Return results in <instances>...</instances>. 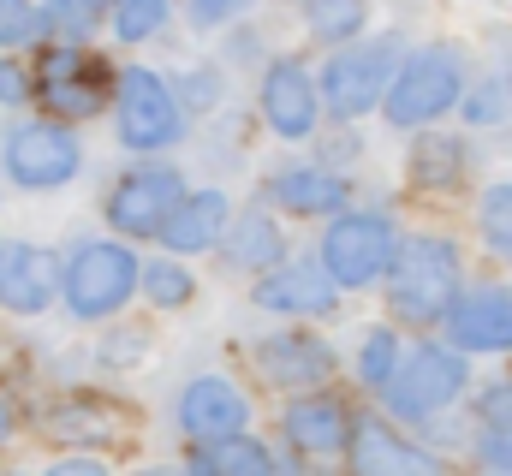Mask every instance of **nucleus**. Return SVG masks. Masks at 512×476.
I'll list each match as a JSON object with an SVG mask.
<instances>
[{
  "label": "nucleus",
  "mask_w": 512,
  "mask_h": 476,
  "mask_svg": "<svg viewBox=\"0 0 512 476\" xmlns=\"http://www.w3.org/2000/svg\"><path fill=\"white\" fill-rule=\"evenodd\" d=\"M256 102H262L268 131L286 137V143H304V137L322 125V90H316V72H310L304 60H292V54H286V60H268Z\"/></svg>",
  "instance_id": "nucleus-13"
},
{
  "label": "nucleus",
  "mask_w": 512,
  "mask_h": 476,
  "mask_svg": "<svg viewBox=\"0 0 512 476\" xmlns=\"http://www.w3.org/2000/svg\"><path fill=\"white\" fill-rule=\"evenodd\" d=\"M477 233H483V244L495 256L512 262V179L483 185V197H477Z\"/></svg>",
  "instance_id": "nucleus-26"
},
{
  "label": "nucleus",
  "mask_w": 512,
  "mask_h": 476,
  "mask_svg": "<svg viewBox=\"0 0 512 476\" xmlns=\"http://www.w3.org/2000/svg\"><path fill=\"white\" fill-rule=\"evenodd\" d=\"M471 387V363L447 340H423L399 357V375L382 387V405L399 423H435L447 405H459Z\"/></svg>",
  "instance_id": "nucleus-4"
},
{
  "label": "nucleus",
  "mask_w": 512,
  "mask_h": 476,
  "mask_svg": "<svg viewBox=\"0 0 512 476\" xmlns=\"http://www.w3.org/2000/svg\"><path fill=\"white\" fill-rule=\"evenodd\" d=\"M143 346H149V340H143L137 328H114V334L102 340V363H108V369H126V363L143 357Z\"/></svg>",
  "instance_id": "nucleus-37"
},
{
  "label": "nucleus",
  "mask_w": 512,
  "mask_h": 476,
  "mask_svg": "<svg viewBox=\"0 0 512 476\" xmlns=\"http://www.w3.org/2000/svg\"><path fill=\"white\" fill-rule=\"evenodd\" d=\"M465 292V256L459 244L441 233H411L399 238V256L387 268V310L411 328H441L447 310Z\"/></svg>",
  "instance_id": "nucleus-1"
},
{
  "label": "nucleus",
  "mask_w": 512,
  "mask_h": 476,
  "mask_svg": "<svg viewBox=\"0 0 512 476\" xmlns=\"http://www.w3.org/2000/svg\"><path fill=\"white\" fill-rule=\"evenodd\" d=\"M102 6H108V12H114V6H120V0H84V12H90V24H96V12H102Z\"/></svg>",
  "instance_id": "nucleus-40"
},
{
  "label": "nucleus",
  "mask_w": 512,
  "mask_h": 476,
  "mask_svg": "<svg viewBox=\"0 0 512 476\" xmlns=\"http://www.w3.org/2000/svg\"><path fill=\"white\" fill-rule=\"evenodd\" d=\"M173 423L191 447H215V441H233L251 429V393L227 375H197L185 381L179 405H173Z\"/></svg>",
  "instance_id": "nucleus-11"
},
{
  "label": "nucleus",
  "mask_w": 512,
  "mask_h": 476,
  "mask_svg": "<svg viewBox=\"0 0 512 476\" xmlns=\"http://www.w3.org/2000/svg\"><path fill=\"white\" fill-rule=\"evenodd\" d=\"M137 476H191V471H173V465H149V471H137Z\"/></svg>",
  "instance_id": "nucleus-41"
},
{
  "label": "nucleus",
  "mask_w": 512,
  "mask_h": 476,
  "mask_svg": "<svg viewBox=\"0 0 512 476\" xmlns=\"http://www.w3.org/2000/svg\"><path fill=\"white\" fill-rule=\"evenodd\" d=\"M36 102L48 119L72 125V119H90L114 102V78L84 42H48L36 60Z\"/></svg>",
  "instance_id": "nucleus-8"
},
{
  "label": "nucleus",
  "mask_w": 512,
  "mask_h": 476,
  "mask_svg": "<svg viewBox=\"0 0 512 476\" xmlns=\"http://www.w3.org/2000/svg\"><path fill=\"white\" fill-rule=\"evenodd\" d=\"M471 411H477V429H512V381H489L471 399Z\"/></svg>",
  "instance_id": "nucleus-33"
},
{
  "label": "nucleus",
  "mask_w": 512,
  "mask_h": 476,
  "mask_svg": "<svg viewBox=\"0 0 512 476\" xmlns=\"http://www.w3.org/2000/svg\"><path fill=\"white\" fill-rule=\"evenodd\" d=\"M137 292H143L155 310H185V304H191V292H197V280H191V268H185L179 256H167V262H143Z\"/></svg>",
  "instance_id": "nucleus-25"
},
{
  "label": "nucleus",
  "mask_w": 512,
  "mask_h": 476,
  "mask_svg": "<svg viewBox=\"0 0 512 476\" xmlns=\"http://www.w3.org/2000/svg\"><path fill=\"white\" fill-rule=\"evenodd\" d=\"M42 476H114V471L102 459H90V453H66V459H54Z\"/></svg>",
  "instance_id": "nucleus-38"
},
{
  "label": "nucleus",
  "mask_w": 512,
  "mask_h": 476,
  "mask_svg": "<svg viewBox=\"0 0 512 476\" xmlns=\"http://www.w3.org/2000/svg\"><path fill=\"white\" fill-rule=\"evenodd\" d=\"M346 453H352V476H453L447 459H435L429 447L405 441V435H399L393 423H382V417H358Z\"/></svg>",
  "instance_id": "nucleus-18"
},
{
  "label": "nucleus",
  "mask_w": 512,
  "mask_h": 476,
  "mask_svg": "<svg viewBox=\"0 0 512 476\" xmlns=\"http://www.w3.org/2000/svg\"><path fill=\"white\" fill-rule=\"evenodd\" d=\"M12 429H18V411H12V399L0 393V441H12Z\"/></svg>",
  "instance_id": "nucleus-39"
},
{
  "label": "nucleus",
  "mask_w": 512,
  "mask_h": 476,
  "mask_svg": "<svg viewBox=\"0 0 512 476\" xmlns=\"http://www.w3.org/2000/svg\"><path fill=\"white\" fill-rule=\"evenodd\" d=\"M245 12H251V0H185L191 30H221V24H233V18H245Z\"/></svg>",
  "instance_id": "nucleus-36"
},
{
  "label": "nucleus",
  "mask_w": 512,
  "mask_h": 476,
  "mask_svg": "<svg viewBox=\"0 0 512 476\" xmlns=\"http://www.w3.org/2000/svg\"><path fill=\"white\" fill-rule=\"evenodd\" d=\"M471 447H477V465H483V471L512 476V429H477Z\"/></svg>",
  "instance_id": "nucleus-34"
},
{
  "label": "nucleus",
  "mask_w": 512,
  "mask_h": 476,
  "mask_svg": "<svg viewBox=\"0 0 512 476\" xmlns=\"http://www.w3.org/2000/svg\"><path fill=\"white\" fill-rule=\"evenodd\" d=\"M405 42L387 30V36H370V42H352V48H334L316 72V90H322V108L334 119H364L376 114L393 90V72L405 66L399 54Z\"/></svg>",
  "instance_id": "nucleus-3"
},
{
  "label": "nucleus",
  "mask_w": 512,
  "mask_h": 476,
  "mask_svg": "<svg viewBox=\"0 0 512 476\" xmlns=\"http://www.w3.org/2000/svg\"><path fill=\"white\" fill-rule=\"evenodd\" d=\"M471 90L465 54L453 42H429L417 54H405V66L393 72V90L382 102V119L393 131H429L435 119H447Z\"/></svg>",
  "instance_id": "nucleus-2"
},
{
  "label": "nucleus",
  "mask_w": 512,
  "mask_h": 476,
  "mask_svg": "<svg viewBox=\"0 0 512 476\" xmlns=\"http://www.w3.org/2000/svg\"><path fill=\"white\" fill-rule=\"evenodd\" d=\"M262 197H268L274 209L298 215V221H334V215H346L352 185H346V173H334L328 161H286V167L268 173Z\"/></svg>",
  "instance_id": "nucleus-14"
},
{
  "label": "nucleus",
  "mask_w": 512,
  "mask_h": 476,
  "mask_svg": "<svg viewBox=\"0 0 512 476\" xmlns=\"http://www.w3.org/2000/svg\"><path fill=\"white\" fill-rule=\"evenodd\" d=\"M352 429H358V417H352L346 399L328 393V387L298 393V399H286V411H280V435H286V447H298V453H310V459H334V453H346V447H352Z\"/></svg>",
  "instance_id": "nucleus-16"
},
{
  "label": "nucleus",
  "mask_w": 512,
  "mask_h": 476,
  "mask_svg": "<svg viewBox=\"0 0 512 476\" xmlns=\"http://www.w3.org/2000/svg\"><path fill=\"white\" fill-rule=\"evenodd\" d=\"M459 114L471 119V125H507V119H512V90L501 84V72H495V78H483V84H471V90H465V102H459Z\"/></svg>",
  "instance_id": "nucleus-31"
},
{
  "label": "nucleus",
  "mask_w": 512,
  "mask_h": 476,
  "mask_svg": "<svg viewBox=\"0 0 512 476\" xmlns=\"http://www.w3.org/2000/svg\"><path fill=\"white\" fill-rule=\"evenodd\" d=\"M227 227H233V197L203 185V191H185V203L167 215L161 244H167V256H203L227 238Z\"/></svg>",
  "instance_id": "nucleus-20"
},
{
  "label": "nucleus",
  "mask_w": 512,
  "mask_h": 476,
  "mask_svg": "<svg viewBox=\"0 0 512 476\" xmlns=\"http://www.w3.org/2000/svg\"><path fill=\"white\" fill-rule=\"evenodd\" d=\"M501 84H507V90H512V60H507V66H501Z\"/></svg>",
  "instance_id": "nucleus-42"
},
{
  "label": "nucleus",
  "mask_w": 512,
  "mask_h": 476,
  "mask_svg": "<svg viewBox=\"0 0 512 476\" xmlns=\"http://www.w3.org/2000/svg\"><path fill=\"white\" fill-rule=\"evenodd\" d=\"M24 102H36V72L0 54V108H24Z\"/></svg>",
  "instance_id": "nucleus-35"
},
{
  "label": "nucleus",
  "mask_w": 512,
  "mask_h": 476,
  "mask_svg": "<svg viewBox=\"0 0 512 476\" xmlns=\"http://www.w3.org/2000/svg\"><path fill=\"white\" fill-rule=\"evenodd\" d=\"M137 280H143V262L131 256L126 244L90 238V244H78V250L66 256V268H60V298H66V310H72L78 322H102V316L126 310L131 292H137Z\"/></svg>",
  "instance_id": "nucleus-6"
},
{
  "label": "nucleus",
  "mask_w": 512,
  "mask_h": 476,
  "mask_svg": "<svg viewBox=\"0 0 512 476\" xmlns=\"http://www.w3.org/2000/svg\"><path fill=\"white\" fill-rule=\"evenodd\" d=\"M221 244H227V262L245 268V274H274V268L286 262V233H280V221H274L268 209L233 215V227H227Z\"/></svg>",
  "instance_id": "nucleus-21"
},
{
  "label": "nucleus",
  "mask_w": 512,
  "mask_h": 476,
  "mask_svg": "<svg viewBox=\"0 0 512 476\" xmlns=\"http://www.w3.org/2000/svg\"><path fill=\"white\" fill-rule=\"evenodd\" d=\"M108 417H120V411H108L102 399H72V405L48 411V429H42V435H54V441H78V435H108V429H96V423H108Z\"/></svg>",
  "instance_id": "nucleus-30"
},
{
  "label": "nucleus",
  "mask_w": 512,
  "mask_h": 476,
  "mask_svg": "<svg viewBox=\"0 0 512 476\" xmlns=\"http://www.w3.org/2000/svg\"><path fill=\"white\" fill-rule=\"evenodd\" d=\"M447 346L465 357H501L512 352V286L489 280V286H465L459 304L441 322Z\"/></svg>",
  "instance_id": "nucleus-12"
},
{
  "label": "nucleus",
  "mask_w": 512,
  "mask_h": 476,
  "mask_svg": "<svg viewBox=\"0 0 512 476\" xmlns=\"http://www.w3.org/2000/svg\"><path fill=\"white\" fill-rule=\"evenodd\" d=\"M393 256H399V227L387 221L382 209H346V215H334L322 244H316V262L328 268V280L340 292H364V286L387 280Z\"/></svg>",
  "instance_id": "nucleus-5"
},
{
  "label": "nucleus",
  "mask_w": 512,
  "mask_h": 476,
  "mask_svg": "<svg viewBox=\"0 0 512 476\" xmlns=\"http://www.w3.org/2000/svg\"><path fill=\"white\" fill-rule=\"evenodd\" d=\"M60 256L30 244V238H0V310L12 316H42L60 298Z\"/></svg>",
  "instance_id": "nucleus-15"
},
{
  "label": "nucleus",
  "mask_w": 512,
  "mask_h": 476,
  "mask_svg": "<svg viewBox=\"0 0 512 476\" xmlns=\"http://www.w3.org/2000/svg\"><path fill=\"white\" fill-rule=\"evenodd\" d=\"M167 18H173V0H120V6L108 12V24H114L120 42H149V36H161Z\"/></svg>",
  "instance_id": "nucleus-29"
},
{
  "label": "nucleus",
  "mask_w": 512,
  "mask_h": 476,
  "mask_svg": "<svg viewBox=\"0 0 512 476\" xmlns=\"http://www.w3.org/2000/svg\"><path fill=\"white\" fill-rule=\"evenodd\" d=\"M0 167L18 191H60L84 167V143L60 119H24L0 137Z\"/></svg>",
  "instance_id": "nucleus-9"
},
{
  "label": "nucleus",
  "mask_w": 512,
  "mask_h": 476,
  "mask_svg": "<svg viewBox=\"0 0 512 476\" xmlns=\"http://www.w3.org/2000/svg\"><path fill=\"white\" fill-rule=\"evenodd\" d=\"M173 90L185 96V114H209V108H221V96H227V78H221L215 66H185Z\"/></svg>",
  "instance_id": "nucleus-32"
},
{
  "label": "nucleus",
  "mask_w": 512,
  "mask_h": 476,
  "mask_svg": "<svg viewBox=\"0 0 512 476\" xmlns=\"http://www.w3.org/2000/svg\"><path fill=\"white\" fill-rule=\"evenodd\" d=\"M114 131L131 155H161L185 137V102L179 90L149 72V66H126L114 78Z\"/></svg>",
  "instance_id": "nucleus-7"
},
{
  "label": "nucleus",
  "mask_w": 512,
  "mask_h": 476,
  "mask_svg": "<svg viewBox=\"0 0 512 476\" xmlns=\"http://www.w3.org/2000/svg\"><path fill=\"white\" fill-rule=\"evenodd\" d=\"M465 167H471L465 137H441V131H429V137L411 143V179H417L423 191H453V185L465 179Z\"/></svg>",
  "instance_id": "nucleus-23"
},
{
  "label": "nucleus",
  "mask_w": 512,
  "mask_h": 476,
  "mask_svg": "<svg viewBox=\"0 0 512 476\" xmlns=\"http://www.w3.org/2000/svg\"><path fill=\"white\" fill-rule=\"evenodd\" d=\"M399 334L393 328H364V340H358V381L370 387V393H382L387 381L399 375Z\"/></svg>",
  "instance_id": "nucleus-27"
},
{
  "label": "nucleus",
  "mask_w": 512,
  "mask_h": 476,
  "mask_svg": "<svg viewBox=\"0 0 512 476\" xmlns=\"http://www.w3.org/2000/svg\"><path fill=\"white\" fill-rule=\"evenodd\" d=\"M191 476H292L256 435H233V441H215V447H197L191 453Z\"/></svg>",
  "instance_id": "nucleus-22"
},
{
  "label": "nucleus",
  "mask_w": 512,
  "mask_h": 476,
  "mask_svg": "<svg viewBox=\"0 0 512 476\" xmlns=\"http://www.w3.org/2000/svg\"><path fill=\"white\" fill-rule=\"evenodd\" d=\"M334 346L322 334H304V328H286V334H262L256 340V369L286 387V393H316L334 381Z\"/></svg>",
  "instance_id": "nucleus-17"
},
{
  "label": "nucleus",
  "mask_w": 512,
  "mask_h": 476,
  "mask_svg": "<svg viewBox=\"0 0 512 476\" xmlns=\"http://www.w3.org/2000/svg\"><path fill=\"white\" fill-rule=\"evenodd\" d=\"M304 24L322 48H352L370 24V0H304Z\"/></svg>",
  "instance_id": "nucleus-24"
},
{
  "label": "nucleus",
  "mask_w": 512,
  "mask_h": 476,
  "mask_svg": "<svg viewBox=\"0 0 512 476\" xmlns=\"http://www.w3.org/2000/svg\"><path fill=\"white\" fill-rule=\"evenodd\" d=\"M179 203H185V173L167 161H137L108 191V227L120 238H161Z\"/></svg>",
  "instance_id": "nucleus-10"
},
{
  "label": "nucleus",
  "mask_w": 512,
  "mask_h": 476,
  "mask_svg": "<svg viewBox=\"0 0 512 476\" xmlns=\"http://www.w3.org/2000/svg\"><path fill=\"white\" fill-rule=\"evenodd\" d=\"M251 304L268 316H334L340 286L328 280L322 262H280L274 274H262L251 286Z\"/></svg>",
  "instance_id": "nucleus-19"
},
{
  "label": "nucleus",
  "mask_w": 512,
  "mask_h": 476,
  "mask_svg": "<svg viewBox=\"0 0 512 476\" xmlns=\"http://www.w3.org/2000/svg\"><path fill=\"white\" fill-rule=\"evenodd\" d=\"M48 30H54L48 6H36V0H0V54L30 48V42H42Z\"/></svg>",
  "instance_id": "nucleus-28"
}]
</instances>
